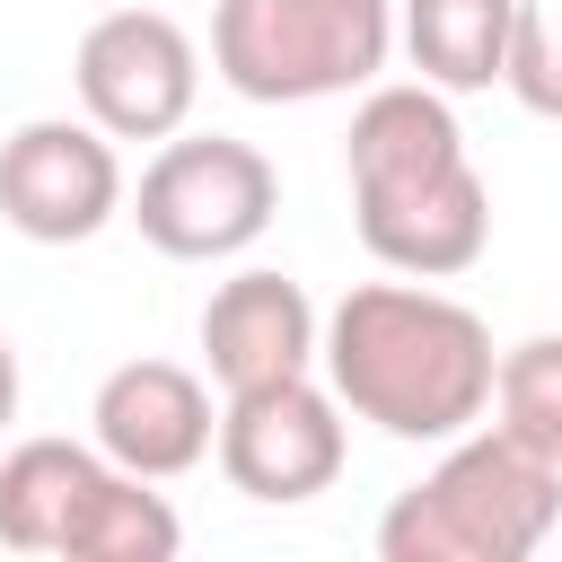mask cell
Here are the masks:
<instances>
[{
  "instance_id": "1",
  "label": "cell",
  "mask_w": 562,
  "mask_h": 562,
  "mask_svg": "<svg viewBox=\"0 0 562 562\" xmlns=\"http://www.w3.org/2000/svg\"><path fill=\"white\" fill-rule=\"evenodd\" d=\"M316 360L351 422H378L386 439H413V448H448L457 430H474L501 378L492 325L413 272L342 290Z\"/></svg>"
},
{
  "instance_id": "2",
  "label": "cell",
  "mask_w": 562,
  "mask_h": 562,
  "mask_svg": "<svg viewBox=\"0 0 562 562\" xmlns=\"http://www.w3.org/2000/svg\"><path fill=\"white\" fill-rule=\"evenodd\" d=\"M351 220L360 246L386 272L457 281L492 246V184L465 158V132L448 114V88L430 79H378L342 132Z\"/></svg>"
},
{
  "instance_id": "3",
  "label": "cell",
  "mask_w": 562,
  "mask_h": 562,
  "mask_svg": "<svg viewBox=\"0 0 562 562\" xmlns=\"http://www.w3.org/2000/svg\"><path fill=\"white\" fill-rule=\"evenodd\" d=\"M562 527V465L518 430H457L448 457L378 518L386 562H527Z\"/></svg>"
},
{
  "instance_id": "4",
  "label": "cell",
  "mask_w": 562,
  "mask_h": 562,
  "mask_svg": "<svg viewBox=\"0 0 562 562\" xmlns=\"http://www.w3.org/2000/svg\"><path fill=\"white\" fill-rule=\"evenodd\" d=\"M395 53V0H220L211 70L246 105H316L378 88Z\"/></svg>"
},
{
  "instance_id": "5",
  "label": "cell",
  "mask_w": 562,
  "mask_h": 562,
  "mask_svg": "<svg viewBox=\"0 0 562 562\" xmlns=\"http://www.w3.org/2000/svg\"><path fill=\"white\" fill-rule=\"evenodd\" d=\"M140 220V237L176 263H220V255H246L272 211H281V176L255 140H228V132H176L158 140V158L140 167V193L123 202Z\"/></svg>"
},
{
  "instance_id": "6",
  "label": "cell",
  "mask_w": 562,
  "mask_h": 562,
  "mask_svg": "<svg viewBox=\"0 0 562 562\" xmlns=\"http://www.w3.org/2000/svg\"><path fill=\"white\" fill-rule=\"evenodd\" d=\"M342 395L316 386L307 369L299 378H272V386H237L220 404V474L228 492L263 501V509H299L316 492H334L342 474Z\"/></svg>"
},
{
  "instance_id": "7",
  "label": "cell",
  "mask_w": 562,
  "mask_h": 562,
  "mask_svg": "<svg viewBox=\"0 0 562 562\" xmlns=\"http://www.w3.org/2000/svg\"><path fill=\"white\" fill-rule=\"evenodd\" d=\"M79 105L114 140H176L202 97V53L167 9H105L79 35Z\"/></svg>"
},
{
  "instance_id": "8",
  "label": "cell",
  "mask_w": 562,
  "mask_h": 562,
  "mask_svg": "<svg viewBox=\"0 0 562 562\" xmlns=\"http://www.w3.org/2000/svg\"><path fill=\"white\" fill-rule=\"evenodd\" d=\"M123 158L114 132L70 123V114H35L0 140V220L35 246H88L114 211H123Z\"/></svg>"
},
{
  "instance_id": "9",
  "label": "cell",
  "mask_w": 562,
  "mask_h": 562,
  "mask_svg": "<svg viewBox=\"0 0 562 562\" xmlns=\"http://www.w3.org/2000/svg\"><path fill=\"white\" fill-rule=\"evenodd\" d=\"M88 439L123 474L176 483L220 448V413H211V386L184 360H123V369H105V386L88 404Z\"/></svg>"
},
{
  "instance_id": "10",
  "label": "cell",
  "mask_w": 562,
  "mask_h": 562,
  "mask_svg": "<svg viewBox=\"0 0 562 562\" xmlns=\"http://www.w3.org/2000/svg\"><path fill=\"white\" fill-rule=\"evenodd\" d=\"M316 342H325V316L307 307V290L290 272H228L211 299H202V369L237 395V386H272V378H299L316 369Z\"/></svg>"
},
{
  "instance_id": "11",
  "label": "cell",
  "mask_w": 562,
  "mask_h": 562,
  "mask_svg": "<svg viewBox=\"0 0 562 562\" xmlns=\"http://www.w3.org/2000/svg\"><path fill=\"white\" fill-rule=\"evenodd\" d=\"M114 457L97 439H18L0 457V544L9 553H61L88 518V501L105 492Z\"/></svg>"
},
{
  "instance_id": "12",
  "label": "cell",
  "mask_w": 562,
  "mask_h": 562,
  "mask_svg": "<svg viewBox=\"0 0 562 562\" xmlns=\"http://www.w3.org/2000/svg\"><path fill=\"white\" fill-rule=\"evenodd\" d=\"M509 26H518V0H404L395 9V44L448 97L509 79Z\"/></svg>"
},
{
  "instance_id": "13",
  "label": "cell",
  "mask_w": 562,
  "mask_h": 562,
  "mask_svg": "<svg viewBox=\"0 0 562 562\" xmlns=\"http://www.w3.org/2000/svg\"><path fill=\"white\" fill-rule=\"evenodd\" d=\"M492 413H501V430H518L527 448H544L562 465V334H527L501 351Z\"/></svg>"
},
{
  "instance_id": "14",
  "label": "cell",
  "mask_w": 562,
  "mask_h": 562,
  "mask_svg": "<svg viewBox=\"0 0 562 562\" xmlns=\"http://www.w3.org/2000/svg\"><path fill=\"white\" fill-rule=\"evenodd\" d=\"M527 114L562 123V0H518L509 26V79H501Z\"/></svg>"
},
{
  "instance_id": "15",
  "label": "cell",
  "mask_w": 562,
  "mask_h": 562,
  "mask_svg": "<svg viewBox=\"0 0 562 562\" xmlns=\"http://www.w3.org/2000/svg\"><path fill=\"white\" fill-rule=\"evenodd\" d=\"M9 413H18V342L0 334V430H9Z\"/></svg>"
}]
</instances>
